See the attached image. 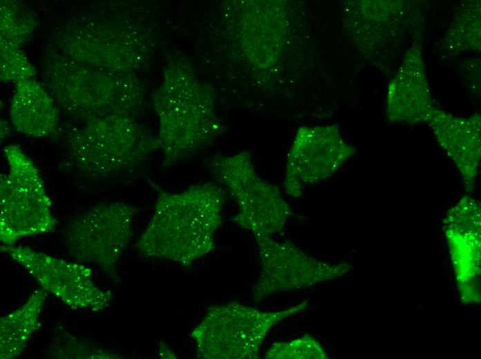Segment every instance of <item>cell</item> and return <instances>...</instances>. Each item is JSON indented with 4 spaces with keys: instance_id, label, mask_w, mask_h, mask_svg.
Listing matches in <instances>:
<instances>
[{
    "instance_id": "cell-4",
    "label": "cell",
    "mask_w": 481,
    "mask_h": 359,
    "mask_svg": "<svg viewBox=\"0 0 481 359\" xmlns=\"http://www.w3.org/2000/svg\"><path fill=\"white\" fill-rule=\"evenodd\" d=\"M8 171L0 180V239L3 244L53 231L57 221L41 173L19 147L4 149Z\"/></svg>"
},
{
    "instance_id": "cell-5",
    "label": "cell",
    "mask_w": 481,
    "mask_h": 359,
    "mask_svg": "<svg viewBox=\"0 0 481 359\" xmlns=\"http://www.w3.org/2000/svg\"><path fill=\"white\" fill-rule=\"evenodd\" d=\"M209 166L236 203L234 222L254 237H272L283 230L292 211L279 188L257 173L249 153L216 157Z\"/></svg>"
},
{
    "instance_id": "cell-7",
    "label": "cell",
    "mask_w": 481,
    "mask_h": 359,
    "mask_svg": "<svg viewBox=\"0 0 481 359\" xmlns=\"http://www.w3.org/2000/svg\"><path fill=\"white\" fill-rule=\"evenodd\" d=\"M1 251L22 266L41 288L75 309L100 311L113 300L110 290L98 287L91 271L77 262L55 258L28 246L3 244Z\"/></svg>"
},
{
    "instance_id": "cell-13",
    "label": "cell",
    "mask_w": 481,
    "mask_h": 359,
    "mask_svg": "<svg viewBox=\"0 0 481 359\" xmlns=\"http://www.w3.org/2000/svg\"><path fill=\"white\" fill-rule=\"evenodd\" d=\"M19 84L10 111L14 128L23 134L45 137L53 133L59 122L53 99L36 82L30 79Z\"/></svg>"
},
{
    "instance_id": "cell-6",
    "label": "cell",
    "mask_w": 481,
    "mask_h": 359,
    "mask_svg": "<svg viewBox=\"0 0 481 359\" xmlns=\"http://www.w3.org/2000/svg\"><path fill=\"white\" fill-rule=\"evenodd\" d=\"M136 208L124 202L96 204L73 217L63 236L75 262L97 266L114 282L117 264L133 235Z\"/></svg>"
},
{
    "instance_id": "cell-18",
    "label": "cell",
    "mask_w": 481,
    "mask_h": 359,
    "mask_svg": "<svg viewBox=\"0 0 481 359\" xmlns=\"http://www.w3.org/2000/svg\"><path fill=\"white\" fill-rule=\"evenodd\" d=\"M158 347L160 357L163 358H176L175 354L173 353V352L169 349V347L165 345L164 342H160Z\"/></svg>"
},
{
    "instance_id": "cell-12",
    "label": "cell",
    "mask_w": 481,
    "mask_h": 359,
    "mask_svg": "<svg viewBox=\"0 0 481 359\" xmlns=\"http://www.w3.org/2000/svg\"><path fill=\"white\" fill-rule=\"evenodd\" d=\"M480 115L461 117L434 108L428 121L440 146L455 164L468 193L474 191L481 155Z\"/></svg>"
},
{
    "instance_id": "cell-10",
    "label": "cell",
    "mask_w": 481,
    "mask_h": 359,
    "mask_svg": "<svg viewBox=\"0 0 481 359\" xmlns=\"http://www.w3.org/2000/svg\"><path fill=\"white\" fill-rule=\"evenodd\" d=\"M480 204L470 195L460 199L446 213L443 230L461 301H480Z\"/></svg>"
},
{
    "instance_id": "cell-14",
    "label": "cell",
    "mask_w": 481,
    "mask_h": 359,
    "mask_svg": "<svg viewBox=\"0 0 481 359\" xmlns=\"http://www.w3.org/2000/svg\"><path fill=\"white\" fill-rule=\"evenodd\" d=\"M47 295L46 291L36 289L22 305L0 318L1 359H13L24 351L39 327Z\"/></svg>"
},
{
    "instance_id": "cell-9",
    "label": "cell",
    "mask_w": 481,
    "mask_h": 359,
    "mask_svg": "<svg viewBox=\"0 0 481 359\" xmlns=\"http://www.w3.org/2000/svg\"><path fill=\"white\" fill-rule=\"evenodd\" d=\"M355 153L337 125L299 128L287 155L283 186L285 193L301 196L306 186L329 179Z\"/></svg>"
},
{
    "instance_id": "cell-17",
    "label": "cell",
    "mask_w": 481,
    "mask_h": 359,
    "mask_svg": "<svg viewBox=\"0 0 481 359\" xmlns=\"http://www.w3.org/2000/svg\"><path fill=\"white\" fill-rule=\"evenodd\" d=\"M1 55V75L9 80L21 82L29 79L33 75L31 66L17 47L3 43Z\"/></svg>"
},
{
    "instance_id": "cell-8",
    "label": "cell",
    "mask_w": 481,
    "mask_h": 359,
    "mask_svg": "<svg viewBox=\"0 0 481 359\" xmlns=\"http://www.w3.org/2000/svg\"><path fill=\"white\" fill-rule=\"evenodd\" d=\"M261 266L252 289V299L258 303L278 292L301 289L335 279L352 269L348 263L331 264L302 251L289 241L272 237H256Z\"/></svg>"
},
{
    "instance_id": "cell-11",
    "label": "cell",
    "mask_w": 481,
    "mask_h": 359,
    "mask_svg": "<svg viewBox=\"0 0 481 359\" xmlns=\"http://www.w3.org/2000/svg\"><path fill=\"white\" fill-rule=\"evenodd\" d=\"M420 43L415 41L388 85L386 115L390 122L427 123L434 109Z\"/></svg>"
},
{
    "instance_id": "cell-16",
    "label": "cell",
    "mask_w": 481,
    "mask_h": 359,
    "mask_svg": "<svg viewBox=\"0 0 481 359\" xmlns=\"http://www.w3.org/2000/svg\"><path fill=\"white\" fill-rule=\"evenodd\" d=\"M267 359H326L329 358L322 345L306 334L289 341L274 342L265 355Z\"/></svg>"
},
{
    "instance_id": "cell-3",
    "label": "cell",
    "mask_w": 481,
    "mask_h": 359,
    "mask_svg": "<svg viewBox=\"0 0 481 359\" xmlns=\"http://www.w3.org/2000/svg\"><path fill=\"white\" fill-rule=\"evenodd\" d=\"M307 300L283 310L261 311L236 301L215 304L191 333L204 359H256L269 331L308 307Z\"/></svg>"
},
{
    "instance_id": "cell-1",
    "label": "cell",
    "mask_w": 481,
    "mask_h": 359,
    "mask_svg": "<svg viewBox=\"0 0 481 359\" xmlns=\"http://www.w3.org/2000/svg\"><path fill=\"white\" fill-rule=\"evenodd\" d=\"M152 186L157 192L153 214L136 249L143 257L190 266L216 247L226 193L211 182L180 192Z\"/></svg>"
},
{
    "instance_id": "cell-15",
    "label": "cell",
    "mask_w": 481,
    "mask_h": 359,
    "mask_svg": "<svg viewBox=\"0 0 481 359\" xmlns=\"http://www.w3.org/2000/svg\"><path fill=\"white\" fill-rule=\"evenodd\" d=\"M50 356L59 359H113L120 356L86 339L59 329L49 348Z\"/></svg>"
},
{
    "instance_id": "cell-2",
    "label": "cell",
    "mask_w": 481,
    "mask_h": 359,
    "mask_svg": "<svg viewBox=\"0 0 481 359\" xmlns=\"http://www.w3.org/2000/svg\"><path fill=\"white\" fill-rule=\"evenodd\" d=\"M68 146L70 167L99 180L136 168L156 145L127 115H111L86 120Z\"/></svg>"
}]
</instances>
